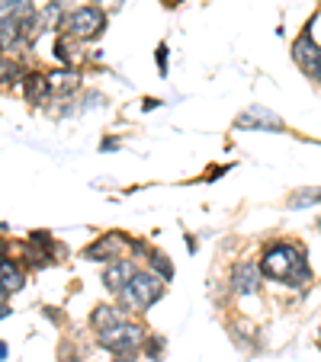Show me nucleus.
<instances>
[{
  "instance_id": "1",
  "label": "nucleus",
  "mask_w": 321,
  "mask_h": 362,
  "mask_svg": "<svg viewBox=\"0 0 321 362\" xmlns=\"http://www.w3.org/2000/svg\"><path fill=\"white\" fill-rule=\"evenodd\" d=\"M164 292H167V282H164V279H158L151 270H138L135 279L126 286V292H119L116 298H119V304H122V311L145 314L164 298Z\"/></svg>"
},
{
  "instance_id": "2",
  "label": "nucleus",
  "mask_w": 321,
  "mask_h": 362,
  "mask_svg": "<svg viewBox=\"0 0 321 362\" xmlns=\"http://www.w3.org/2000/svg\"><path fill=\"white\" fill-rule=\"evenodd\" d=\"M308 253H305V247L293 244V241H277V244H270L267 250H263L261 257V276L263 279H270V282H283L286 286V279L289 273L296 270V263L305 260Z\"/></svg>"
},
{
  "instance_id": "3",
  "label": "nucleus",
  "mask_w": 321,
  "mask_h": 362,
  "mask_svg": "<svg viewBox=\"0 0 321 362\" xmlns=\"http://www.w3.org/2000/svg\"><path fill=\"white\" fill-rule=\"evenodd\" d=\"M106 13H103L100 7H93V3H87V7H77L74 13H68L65 17V23H61V33L71 35V39H100L103 33H106Z\"/></svg>"
},
{
  "instance_id": "4",
  "label": "nucleus",
  "mask_w": 321,
  "mask_h": 362,
  "mask_svg": "<svg viewBox=\"0 0 321 362\" xmlns=\"http://www.w3.org/2000/svg\"><path fill=\"white\" fill-rule=\"evenodd\" d=\"M145 337H148V334H145L142 324H135V320H119L116 327L100 334V346L110 350L113 356H132L142 350Z\"/></svg>"
},
{
  "instance_id": "5",
  "label": "nucleus",
  "mask_w": 321,
  "mask_h": 362,
  "mask_svg": "<svg viewBox=\"0 0 321 362\" xmlns=\"http://www.w3.org/2000/svg\"><path fill=\"white\" fill-rule=\"evenodd\" d=\"M126 247H129V234H122V231H110V234L97 237V241L84 250V257L87 260H97V263H113V260L122 257Z\"/></svg>"
},
{
  "instance_id": "6",
  "label": "nucleus",
  "mask_w": 321,
  "mask_h": 362,
  "mask_svg": "<svg viewBox=\"0 0 321 362\" xmlns=\"http://www.w3.org/2000/svg\"><path fill=\"white\" fill-rule=\"evenodd\" d=\"M138 273V263L135 260H129V257H119V260L106 263L103 266V286H106V292L119 295V292H126V286L135 279Z\"/></svg>"
},
{
  "instance_id": "7",
  "label": "nucleus",
  "mask_w": 321,
  "mask_h": 362,
  "mask_svg": "<svg viewBox=\"0 0 321 362\" xmlns=\"http://www.w3.org/2000/svg\"><path fill=\"white\" fill-rule=\"evenodd\" d=\"M293 61L315 80V71H318V61H321V45L315 42V33H308V29L299 33V39L293 42Z\"/></svg>"
},
{
  "instance_id": "8",
  "label": "nucleus",
  "mask_w": 321,
  "mask_h": 362,
  "mask_svg": "<svg viewBox=\"0 0 321 362\" xmlns=\"http://www.w3.org/2000/svg\"><path fill=\"white\" fill-rule=\"evenodd\" d=\"M261 266L254 260H238L231 266V292L235 295H257L261 292Z\"/></svg>"
},
{
  "instance_id": "9",
  "label": "nucleus",
  "mask_w": 321,
  "mask_h": 362,
  "mask_svg": "<svg viewBox=\"0 0 321 362\" xmlns=\"http://www.w3.org/2000/svg\"><path fill=\"white\" fill-rule=\"evenodd\" d=\"M235 128H251V132H283V119L277 112H270L267 106H247V112L235 119Z\"/></svg>"
},
{
  "instance_id": "10",
  "label": "nucleus",
  "mask_w": 321,
  "mask_h": 362,
  "mask_svg": "<svg viewBox=\"0 0 321 362\" xmlns=\"http://www.w3.org/2000/svg\"><path fill=\"white\" fill-rule=\"evenodd\" d=\"M119 320H122V308H116V304H97L90 311V327L97 334H106L110 327H116Z\"/></svg>"
},
{
  "instance_id": "11",
  "label": "nucleus",
  "mask_w": 321,
  "mask_h": 362,
  "mask_svg": "<svg viewBox=\"0 0 321 362\" xmlns=\"http://www.w3.org/2000/svg\"><path fill=\"white\" fill-rule=\"evenodd\" d=\"M19 87H23V93H26V100L33 103H42L45 96H49V80H45V74H39V71H35V74H26L23 80H19Z\"/></svg>"
},
{
  "instance_id": "12",
  "label": "nucleus",
  "mask_w": 321,
  "mask_h": 362,
  "mask_svg": "<svg viewBox=\"0 0 321 362\" xmlns=\"http://www.w3.org/2000/svg\"><path fill=\"white\" fill-rule=\"evenodd\" d=\"M45 80H49V90H55V93H74L77 87H81V77L71 68L51 71V74H45Z\"/></svg>"
},
{
  "instance_id": "13",
  "label": "nucleus",
  "mask_w": 321,
  "mask_h": 362,
  "mask_svg": "<svg viewBox=\"0 0 321 362\" xmlns=\"http://www.w3.org/2000/svg\"><path fill=\"white\" fill-rule=\"evenodd\" d=\"M23 286H26V276L17 270V266H13V263H10L7 270L0 273V298H7V295L19 292Z\"/></svg>"
},
{
  "instance_id": "14",
  "label": "nucleus",
  "mask_w": 321,
  "mask_h": 362,
  "mask_svg": "<svg viewBox=\"0 0 321 362\" xmlns=\"http://www.w3.org/2000/svg\"><path fill=\"white\" fill-rule=\"evenodd\" d=\"M148 270H151L158 279H164V282H170V279H174V263H170L167 253H160V250L148 253Z\"/></svg>"
},
{
  "instance_id": "15",
  "label": "nucleus",
  "mask_w": 321,
  "mask_h": 362,
  "mask_svg": "<svg viewBox=\"0 0 321 362\" xmlns=\"http://www.w3.org/2000/svg\"><path fill=\"white\" fill-rule=\"evenodd\" d=\"M164 350H167V337H160V334H148L142 343V353L148 356L151 362H158L160 356H164Z\"/></svg>"
},
{
  "instance_id": "16",
  "label": "nucleus",
  "mask_w": 321,
  "mask_h": 362,
  "mask_svg": "<svg viewBox=\"0 0 321 362\" xmlns=\"http://www.w3.org/2000/svg\"><path fill=\"white\" fill-rule=\"evenodd\" d=\"M321 202V189H299L289 196V209H312Z\"/></svg>"
},
{
  "instance_id": "17",
  "label": "nucleus",
  "mask_w": 321,
  "mask_h": 362,
  "mask_svg": "<svg viewBox=\"0 0 321 362\" xmlns=\"http://www.w3.org/2000/svg\"><path fill=\"white\" fill-rule=\"evenodd\" d=\"M55 58H58L65 68L74 64V42H71V35H65V33L58 35V42H55Z\"/></svg>"
},
{
  "instance_id": "18",
  "label": "nucleus",
  "mask_w": 321,
  "mask_h": 362,
  "mask_svg": "<svg viewBox=\"0 0 321 362\" xmlns=\"http://www.w3.org/2000/svg\"><path fill=\"white\" fill-rule=\"evenodd\" d=\"M19 77H23V71H19L17 61L0 58V84H19Z\"/></svg>"
},
{
  "instance_id": "19",
  "label": "nucleus",
  "mask_w": 321,
  "mask_h": 362,
  "mask_svg": "<svg viewBox=\"0 0 321 362\" xmlns=\"http://www.w3.org/2000/svg\"><path fill=\"white\" fill-rule=\"evenodd\" d=\"M29 244H33V247H39V250H45V257L58 250V244L51 241V234H49V231H29Z\"/></svg>"
},
{
  "instance_id": "20",
  "label": "nucleus",
  "mask_w": 321,
  "mask_h": 362,
  "mask_svg": "<svg viewBox=\"0 0 321 362\" xmlns=\"http://www.w3.org/2000/svg\"><path fill=\"white\" fill-rule=\"evenodd\" d=\"M170 49H167V42H160L158 45V51H154V64H158V74L160 77H167L170 74Z\"/></svg>"
},
{
  "instance_id": "21",
  "label": "nucleus",
  "mask_w": 321,
  "mask_h": 362,
  "mask_svg": "<svg viewBox=\"0 0 321 362\" xmlns=\"http://www.w3.org/2000/svg\"><path fill=\"white\" fill-rule=\"evenodd\" d=\"M93 7H100L103 13H106V10H119V7H122V0H93Z\"/></svg>"
},
{
  "instance_id": "22",
  "label": "nucleus",
  "mask_w": 321,
  "mask_h": 362,
  "mask_svg": "<svg viewBox=\"0 0 321 362\" xmlns=\"http://www.w3.org/2000/svg\"><path fill=\"white\" fill-rule=\"evenodd\" d=\"M119 148V138H106V141L100 144V151H116Z\"/></svg>"
},
{
  "instance_id": "23",
  "label": "nucleus",
  "mask_w": 321,
  "mask_h": 362,
  "mask_svg": "<svg viewBox=\"0 0 321 362\" xmlns=\"http://www.w3.org/2000/svg\"><path fill=\"white\" fill-rule=\"evenodd\" d=\"M196 247H199V244H196V237H193V234H186V250L196 253Z\"/></svg>"
},
{
  "instance_id": "24",
  "label": "nucleus",
  "mask_w": 321,
  "mask_h": 362,
  "mask_svg": "<svg viewBox=\"0 0 321 362\" xmlns=\"http://www.w3.org/2000/svg\"><path fill=\"white\" fill-rule=\"evenodd\" d=\"M158 106H160V103H158V100H151V96H148V100L142 103V110H158Z\"/></svg>"
},
{
  "instance_id": "25",
  "label": "nucleus",
  "mask_w": 321,
  "mask_h": 362,
  "mask_svg": "<svg viewBox=\"0 0 321 362\" xmlns=\"http://www.w3.org/2000/svg\"><path fill=\"white\" fill-rule=\"evenodd\" d=\"M7 353H10V350H7V343H3V340H0V362L7 359Z\"/></svg>"
},
{
  "instance_id": "26",
  "label": "nucleus",
  "mask_w": 321,
  "mask_h": 362,
  "mask_svg": "<svg viewBox=\"0 0 321 362\" xmlns=\"http://www.w3.org/2000/svg\"><path fill=\"white\" fill-rule=\"evenodd\" d=\"M3 318H10V308H7L3 302H0V320H3Z\"/></svg>"
},
{
  "instance_id": "27",
  "label": "nucleus",
  "mask_w": 321,
  "mask_h": 362,
  "mask_svg": "<svg viewBox=\"0 0 321 362\" xmlns=\"http://www.w3.org/2000/svg\"><path fill=\"white\" fill-rule=\"evenodd\" d=\"M7 266H10V260H7V257H0V273L7 270Z\"/></svg>"
},
{
  "instance_id": "28",
  "label": "nucleus",
  "mask_w": 321,
  "mask_h": 362,
  "mask_svg": "<svg viewBox=\"0 0 321 362\" xmlns=\"http://www.w3.org/2000/svg\"><path fill=\"white\" fill-rule=\"evenodd\" d=\"M116 362H135L132 356H116Z\"/></svg>"
},
{
  "instance_id": "29",
  "label": "nucleus",
  "mask_w": 321,
  "mask_h": 362,
  "mask_svg": "<svg viewBox=\"0 0 321 362\" xmlns=\"http://www.w3.org/2000/svg\"><path fill=\"white\" fill-rule=\"evenodd\" d=\"M315 80H321V61H318V71H315Z\"/></svg>"
},
{
  "instance_id": "30",
  "label": "nucleus",
  "mask_w": 321,
  "mask_h": 362,
  "mask_svg": "<svg viewBox=\"0 0 321 362\" xmlns=\"http://www.w3.org/2000/svg\"><path fill=\"white\" fill-rule=\"evenodd\" d=\"M318 346H321V330H318Z\"/></svg>"
},
{
  "instance_id": "31",
  "label": "nucleus",
  "mask_w": 321,
  "mask_h": 362,
  "mask_svg": "<svg viewBox=\"0 0 321 362\" xmlns=\"http://www.w3.org/2000/svg\"><path fill=\"white\" fill-rule=\"evenodd\" d=\"M318 231H321V218H318Z\"/></svg>"
}]
</instances>
